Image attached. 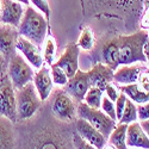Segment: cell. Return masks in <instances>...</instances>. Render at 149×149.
Returning <instances> with one entry per match:
<instances>
[{"mask_svg":"<svg viewBox=\"0 0 149 149\" xmlns=\"http://www.w3.org/2000/svg\"><path fill=\"white\" fill-rule=\"evenodd\" d=\"M84 20L94 18H113L123 22L128 32L139 30L148 0H80Z\"/></svg>","mask_w":149,"mask_h":149,"instance_id":"cell-1","label":"cell"},{"mask_svg":"<svg viewBox=\"0 0 149 149\" xmlns=\"http://www.w3.org/2000/svg\"><path fill=\"white\" fill-rule=\"evenodd\" d=\"M148 41V30H136L129 35H118L117 63L134 65L137 62L148 63V57L143 54V44Z\"/></svg>","mask_w":149,"mask_h":149,"instance_id":"cell-2","label":"cell"},{"mask_svg":"<svg viewBox=\"0 0 149 149\" xmlns=\"http://www.w3.org/2000/svg\"><path fill=\"white\" fill-rule=\"evenodd\" d=\"M19 36L25 37L38 48L42 47L48 32H52V26L48 24L43 15L38 13L32 6L28 5L17 28Z\"/></svg>","mask_w":149,"mask_h":149,"instance_id":"cell-3","label":"cell"},{"mask_svg":"<svg viewBox=\"0 0 149 149\" xmlns=\"http://www.w3.org/2000/svg\"><path fill=\"white\" fill-rule=\"evenodd\" d=\"M42 102L37 93L33 82L29 81L23 87L16 90V112L17 122L31 119L41 109Z\"/></svg>","mask_w":149,"mask_h":149,"instance_id":"cell-4","label":"cell"},{"mask_svg":"<svg viewBox=\"0 0 149 149\" xmlns=\"http://www.w3.org/2000/svg\"><path fill=\"white\" fill-rule=\"evenodd\" d=\"M118 35L117 32H109L100 41L95 42L91 49V62L94 63H104L112 68L113 70L118 67L117 55H118Z\"/></svg>","mask_w":149,"mask_h":149,"instance_id":"cell-5","label":"cell"},{"mask_svg":"<svg viewBox=\"0 0 149 149\" xmlns=\"http://www.w3.org/2000/svg\"><path fill=\"white\" fill-rule=\"evenodd\" d=\"M77 117L87 120L92 127H94L97 130L103 134L106 140L117 124L116 120L110 118L102 110L92 109L88 105H86L84 102L77 104Z\"/></svg>","mask_w":149,"mask_h":149,"instance_id":"cell-6","label":"cell"},{"mask_svg":"<svg viewBox=\"0 0 149 149\" xmlns=\"http://www.w3.org/2000/svg\"><path fill=\"white\" fill-rule=\"evenodd\" d=\"M50 111L54 117L62 123H74L77 119V104L65 90H57L53 93Z\"/></svg>","mask_w":149,"mask_h":149,"instance_id":"cell-7","label":"cell"},{"mask_svg":"<svg viewBox=\"0 0 149 149\" xmlns=\"http://www.w3.org/2000/svg\"><path fill=\"white\" fill-rule=\"evenodd\" d=\"M6 74L8 75L15 90H18L33 79L35 72L32 70L31 66L23 58V56L16 53L8 61Z\"/></svg>","mask_w":149,"mask_h":149,"instance_id":"cell-8","label":"cell"},{"mask_svg":"<svg viewBox=\"0 0 149 149\" xmlns=\"http://www.w3.org/2000/svg\"><path fill=\"white\" fill-rule=\"evenodd\" d=\"M0 116L8 118L13 124L17 123L16 90L6 73L0 77Z\"/></svg>","mask_w":149,"mask_h":149,"instance_id":"cell-9","label":"cell"},{"mask_svg":"<svg viewBox=\"0 0 149 149\" xmlns=\"http://www.w3.org/2000/svg\"><path fill=\"white\" fill-rule=\"evenodd\" d=\"M90 87H91V85H90V79H88V72L78 69L75 74L68 79L63 90L78 104L84 100V97Z\"/></svg>","mask_w":149,"mask_h":149,"instance_id":"cell-10","label":"cell"},{"mask_svg":"<svg viewBox=\"0 0 149 149\" xmlns=\"http://www.w3.org/2000/svg\"><path fill=\"white\" fill-rule=\"evenodd\" d=\"M79 55H80V48L78 47L77 43L70 42L66 45L63 54L57 61H55L54 65H56L61 69H63V72L69 79L79 69Z\"/></svg>","mask_w":149,"mask_h":149,"instance_id":"cell-11","label":"cell"},{"mask_svg":"<svg viewBox=\"0 0 149 149\" xmlns=\"http://www.w3.org/2000/svg\"><path fill=\"white\" fill-rule=\"evenodd\" d=\"M18 37L19 33L17 28L10 25V24L0 23V55H3L7 62L17 53L16 43Z\"/></svg>","mask_w":149,"mask_h":149,"instance_id":"cell-12","label":"cell"},{"mask_svg":"<svg viewBox=\"0 0 149 149\" xmlns=\"http://www.w3.org/2000/svg\"><path fill=\"white\" fill-rule=\"evenodd\" d=\"M74 124H75V131L85 141H87L93 148L102 149L106 146L107 140L104 137L100 131L97 130L94 127H92L87 120L77 117Z\"/></svg>","mask_w":149,"mask_h":149,"instance_id":"cell-13","label":"cell"},{"mask_svg":"<svg viewBox=\"0 0 149 149\" xmlns=\"http://www.w3.org/2000/svg\"><path fill=\"white\" fill-rule=\"evenodd\" d=\"M0 23L10 24V25L18 28L20 19L24 13V7L20 3L15 0H0Z\"/></svg>","mask_w":149,"mask_h":149,"instance_id":"cell-14","label":"cell"},{"mask_svg":"<svg viewBox=\"0 0 149 149\" xmlns=\"http://www.w3.org/2000/svg\"><path fill=\"white\" fill-rule=\"evenodd\" d=\"M33 85L42 102H47L54 90V82L50 75V69L44 63L33 75Z\"/></svg>","mask_w":149,"mask_h":149,"instance_id":"cell-15","label":"cell"},{"mask_svg":"<svg viewBox=\"0 0 149 149\" xmlns=\"http://www.w3.org/2000/svg\"><path fill=\"white\" fill-rule=\"evenodd\" d=\"M16 49L20 54H23L25 56L28 62L33 68L38 69L44 63L40 48L37 45H35L32 42H30L29 40H26L25 37H23V36L18 37L17 43H16Z\"/></svg>","mask_w":149,"mask_h":149,"instance_id":"cell-16","label":"cell"},{"mask_svg":"<svg viewBox=\"0 0 149 149\" xmlns=\"http://www.w3.org/2000/svg\"><path fill=\"white\" fill-rule=\"evenodd\" d=\"M148 67L140 66V65H120L113 70V78L112 81L117 85H128L137 82L140 73Z\"/></svg>","mask_w":149,"mask_h":149,"instance_id":"cell-17","label":"cell"},{"mask_svg":"<svg viewBox=\"0 0 149 149\" xmlns=\"http://www.w3.org/2000/svg\"><path fill=\"white\" fill-rule=\"evenodd\" d=\"M113 78V69L104 63H94L91 70H88V79L90 85L98 87L104 91L105 86L112 81Z\"/></svg>","mask_w":149,"mask_h":149,"instance_id":"cell-18","label":"cell"},{"mask_svg":"<svg viewBox=\"0 0 149 149\" xmlns=\"http://www.w3.org/2000/svg\"><path fill=\"white\" fill-rule=\"evenodd\" d=\"M125 143L130 148H149L148 135L142 130L137 120L128 124L125 134Z\"/></svg>","mask_w":149,"mask_h":149,"instance_id":"cell-19","label":"cell"},{"mask_svg":"<svg viewBox=\"0 0 149 149\" xmlns=\"http://www.w3.org/2000/svg\"><path fill=\"white\" fill-rule=\"evenodd\" d=\"M16 147V134L13 123L8 118L0 116V149Z\"/></svg>","mask_w":149,"mask_h":149,"instance_id":"cell-20","label":"cell"},{"mask_svg":"<svg viewBox=\"0 0 149 149\" xmlns=\"http://www.w3.org/2000/svg\"><path fill=\"white\" fill-rule=\"evenodd\" d=\"M118 88L127 97H129L130 100L134 102L135 104H143V103H148L149 100L148 92L143 91L137 82L128 84V85H118Z\"/></svg>","mask_w":149,"mask_h":149,"instance_id":"cell-21","label":"cell"},{"mask_svg":"<svg viewBox=\"0 0 149 149\" xmlns=\"http://www.w3.org/2000/svg\"><path fill=\"white\" fill-rule=\"evenodd\" d=\"M127 128H128V124L118 123V124H116V127L113 128V130L111 131L110 136L107 137V141H109V143L112 146L113 148H117V149H125V148H128L127 143H125Z\"/></svg>","mask_w":149,"mask_h":149,"instance_id":"cell-22","label":"cell"},{"mask_svg":"<svg viewBox=\"0 0 149 149\" xmlns=\"http://www.w3.org/2000/svg\"><path fill=\"white\" fill-rule=\"evenodd\" d=\"M44 52H43V61L48 66H52L55 63V57H56V42L53 35L49 32V35L45 37L44 40Z\"/></svg>","mask_w":149,"mask_h":149,"instance_id":"cell-23","label":"cell"},{"mask_svg":"<svg viewBox=\"0 0 149 149\" xmlns=\"http://www.w3.org/2000/svg\"><path fill=\"white\" fill-rule=\"evenodd\" d=\"M103 95H104L103 90L94 87V86H91L87 90V92H86L82 102L92 109H100V103H102Z\"/></svg>","mask_w":149,"mask_h":149,"instance_id":"cell-24","label":"cell"},{"mask_svg":"<svg viewBox=\"0 0 149 149\" xmlns=\"http://www.w3.org/2000/svg\"><path fill=\"white\" fill-rule=\"evenodd\" d=\"M77 44H78L79 48H81L82 50H86V52H90L91 49L94 47L95 38H94L93 30L90 26H84L81 29V33H80L79 38H78Z\"/></svg>","mask_w":149,"mask_h":149,"instance_id":"cell-25","label":"cell"},{"mask_svg":"<svg viewBox=\"0 0 149 149\" xmlns=\"http://www.w3.org/2000/svg\"><path fill=\"white\" fill-rule=\"evenodd\" d=\"M135 120H137V110H136V105L134 102H131L130 99L127 98L125 106H124L120 118L118 119V123L129 124V123L135 122Z\"/></svg>","mask_w":149,"mask_h":149,"instance_id":"cell-26","label":"cell"},{"mask_svg":"<svg viewBox=\"0 0 149 149\" xmlns=\"http://www.w3.org/2000/svg\"><path fill=\"white\" fill-rule=\"evenodd\" d=\"M52 79H53V82L55 85H58V86H65L68 81V77L66 75V73L63 72V69H61L60 67H57L56 65H52Z\"/></svg>","mask_w":149,"mask_h":149,"instance_id":"cell-27","label":"cell"},{"mask_svg":"<svg viewBox=\"0 0 149 149\" xmlns=\"http://www.w3.org/2000/svg\"><path fill=\"white\" fill-rule=\"evenodd\" d=\"M100 107H102V111L104 113H106L110 118H112L113 120L117 122V118H116V110H115V104L112 100H110L107 97H104L102 98V103H100Z\"/></svg>","mask_w":149,"mask_h":149,"instance_id":"cell-28","label":"cell"},{"mask_svg":"<svg viewBox=\"0 0 149 149\" xmlns=\"http://www.w3.org/2000/svg\"><path fill=\"white\" fill-rule=\"evenodd\" d=\"M29 1H30V4H33L40 11H42V13L44 15V18L47 19L49 25H50V13H52V11H50V6H49L47 0H29Z\"/></svg>","mask_w":149,"mask_h":149,"instance_id":"cell-29","label":"cell"},{"mask_svg":"<svg viewBox=\"0 0 149 149\" xmlns=\"http://www.w3.org/2000/svg\"><path fill=\"white\" fill-rule=\"evenodd\" d=\"M72 143H73V148H82V149H92L93 148L87 141H85L77 131L72 132Z\"/></svg>","mask_w":149,"mask_h":149,"instance_id":"cell-30","label":"cell"},{"mask_svg":"<svg viewBox=\"0 0 149 149\" xmlns=\"http://www.w3.org/2000/svg\"><path fill=\"white\" fill-rule=\"evenodd\" d=\"M104 92L106 93V97L110 99V100H112V102L115 103L120 91H119V88H118L117 84H115L113 81H111V82H109V84L105 86Z\"/></svg>","mask_w":149,"mask_h":149,"instance_id":"cell-31","label":"cell"},{"mask_svg":"<svg viewBox=\"0 0 149 149\" xmlns=\"http://www.w3.org/2000/svg\"><path fill=\"white\" fill-rule=\"evenodd\" d=\"M127 95L124 94L123 92H119L117 99H116V105H115V110H116V118L117 120L120 118L122 116V112H123V110H124V106H125V102H127Z\"/></svg>","mask_w":149,"mask_h":149,"instance_id":"cell-32","label":"cell"},{"mask_svg":"<svg viewBox=\"0 0 149 149\" xmlns=\"http://www.w3.org/2000/svg\"><path fill=\"white\" fill-rule=\"evenodd\" d=\"M148 80H149V73H148V68H146L140 73V77L137 80L140 87L146 92H148V90H149V81Z\"/></svg>","mask_w":149,"mask_h":149,"instance_id":"cell-33","label":"cell"},{"mask_svg":"<svg viewBox=\"0 0 149 149\" xmlns=\"http://www.w3.org/2000/svg\"><path fill=\"white\" fill-rule=\"evenodd\" d=\"M136 110H137V116L140 120L143 119H148L149 118V105L148 103H143V104H137L136 106Z\"/></svg>","mask_w":149,"mask_h":149,"instance_id":"cell-34","label":"cell"},{"mask_svg":"<svg viewBox=\"0 0 149 149\" xmlns=\"http://www.w3.org/2000/svg\"><path fill=\"white\" fill-rule=\"evenodd\" d=\"M7 63H8V62L6 61V58H5L3 55H0V77L4 75V74L6 73Z\"/></svg>","mask_w":149,"mask_h":149,"instance_id":"cell-35","label":"cell"},{"mask_svg":"<svg viewBox=\"0 0 149 149\" xmlns=\"http://www.w3.org/2000/svg\"><path fill=\"white\" fill-rule=\"evenodd\" d=\"M140 125H141L142 130L148 135V134H149V122H148V119H143V120H141V122H140Z\"/></svg>","mask_w":149,"mask_h":149,"instance_id":"cell-36","label":"cell"},{"mask_svg":"<svg viewBox=\"0 0 149 149\" xmlns=\"http://www.w3.org/2000/svg\"><path fill=\"white\" fill-rule=\"evenodd\" d=\"M143 54H144L147 57H148V55H149V53H148V41L143 44Z\"/></svg>","mask_w":149,"mask_h":149,"instance_id":"cell-37","label":"cell"},{"mask_svg":"<svg viewBox=\"0 0 149 149\" xmlns=\"http://www.w3.org/2000/svg\"><path fill=\"white\" fill-rule=\"evenodd\" d=\"M15 1H18V3H20V4H23V5H30V1L29 0H15Z\"/></svg>","mask_w":149,"mask_h":149,"instance_id":"cell-38","label":"cell"},{"mask_svg":"<svg viewBox=\"0 0 149 149\" xmlns=\"http://www.w3.org/2000/svg\"><path fill=\"white\" fill-rule=\"evenodd\" d=\"M0 8H1V5H0Z\"/></svg>","mask_w":149,"mask_h":149,"instance_id":"cell-39","label":"cell"}]
</instances>
